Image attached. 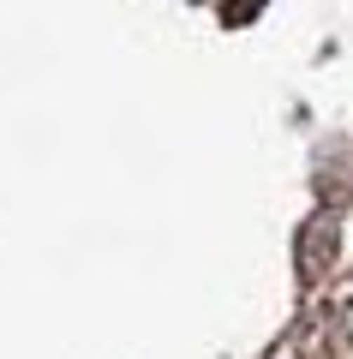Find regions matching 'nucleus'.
<instances>
[]
</instances>
